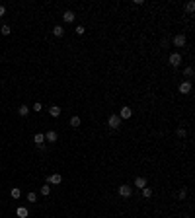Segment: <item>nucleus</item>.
<instances>
[{
  "mask_svg": "<svg viewBox=\"0 0 195 218\" xmlns=\"http://www.w3.org/2000/svg\"><path fill=\"white\" fill-rule=\"evenodd\" d=\"M121 123H123V121H121V117H119L117 113H113V115H109V119H107V127L115 130V129L121 127Z\"/></svg>",
  "mask_w": 195,
  "mask_h": 218,
  "instance_id": "1",
  "label": "nucleus"
},
{
  "mask_svg": "<svg viewBox=\"0 0 195 218\" xmlns=\"http://www.w3.org/2000/svg\"><path fill=\"white\" fill-rule=\"evenodd\" d=\"M168 62H170V64H172V66H174V68H178L179 64L183 62V57L179 55V53H172V55L168 57Z\"/></svg>",
  "mask_w": 195,
  "mask_h": 218,
  "instance_id": "2",
  "label": "nucleus"
},
{
  "mask_svg": "<svg viewBox=\"0 0 195 218\" xmlns=\"http://www.w3.org/2000/svg\"><path fill=\"white\" fill-rule=\"evenodd\" d=\"M117 193H119V197H123V199H129L133 195V187L131 185H121L117 189Z\"/></svg>",
  "mask_w": 195,
  "mask_h": 218,
  "instance_id": "3",
  "label": "nucleus"
},
{
  "mask_svg": "<svg viewBox=\"0 0 195 218\" xmlns=\"http://www.w3.org/2000/svg\"><path fill=\"white\" fill-rule=\"evenodd\" d=\"M47 183L49 185H61L63 183V175L61 173H51V175L47 177Z\"/></svg>",
  "mask_w": 195,
  "mask_h": 218,
  "instance_id": "4",
  "label": "nucleus"
},
{
  "mask_svg": "<svg viewBox=\"0 0 195 218\" xmlns=\"http://www.w3.org/2000/svg\"><path fill=\"white\" fill-rule=\"evenodd\" d=\"M119 117H121V121H127V119H131L133 117V109L131 107H121V113H119Z\"/></svg>",
  "mask_w": 195,
  "mask_h": 218,
  "instance_id": "5",
  "label": "nucleus"
},
{
  "mask_svg": "<svg viewBox=\"0 0 195 218\" xmlns=\"http://www.w3.org/2000/svg\"><path fill=\"white\" fill-rule=\"evenodd\" d=\"M187 43V37H185V33H178L176 37H174V45L176 47H183Z\"/></svg>",
  "mask_w": 195,
  "mask_h": 218,
  "instance_id": "6",
  "label": "nucleus"
},
{
  "mask_svg": "<svg viewBox=\"0 0 195 218\" xmlns=\"http://www.w3.org/2000/svg\"><path fill=\"white\" fill-rule=\"evenodd\" d=\"M179 93H189L191 92V82H189V80H185V82H182V84H179Z\"/></svg>",
  "mask_w": 195,
  "mask_h": 218,
  "instance_id": "7",
  "label": "nucleus"
},
{
  "mask_svg": "<svg viewBox=\"0 0 195 218\" xmlns=\"http://www.w3.org/2000/svg\"><path fill=\"white\" fill-rule=\"evenodd\" d=\"M45 140H49V142H57V140H59V134H57V130H47Z\"/></svg>",
  "mask_w": 195,
  "mask_h": 218,
  "instance_id": "8",
  "label": "nucleus"
},
{
  "mask_svg": "<svg viewBox=\"0 0 195 218\" xmlns=\"http://www.w3.org/2000/svg\"><path fill=\"white\" fill-rule=\"evenodd\" d=\"M74 18H76V16H74V12H72V10H67V12L63 14V20L67 21V24H72V21H74Z\"/></svg>",
  "mask_w": 195,
  "mask_h": 218,
  "instance_id": "9",
  "label": "nucleus"
},
{
  "mask_svg": "<svg viewBox=\"0 0 195 218\" xmlns=\"http://www.w3.org/2000/svg\"><path fill=\"white\" fill-rule=\"evenodd\" d=\"M135 187L137 189H144V187H146V177H135Z\"/></svg>",
  "mask_w": 195,
  "mask_h": 218,
  "instance_id": "10",
  "label": "nucleus"
},
{
  "mask_svg": "<svg viewBox=\"0 0 195 218\" xmlns=\"http://www.w3.org/2000/svg\"><path fill=\"white\" fill-rule=\"evenodd\" d=\"M80 117H78V115H72V117H70V121H68V125L72 127V129H76V127H80Z\"/></svg>",
  "mask_w": 195,
  "mask_h": 218,
  "instance_id": "11",
  "label": "nucleus"
},
{
  "mask_svg": "<svg viewBox=\"0 0 195 218\" xmlns=\"http://www.w3.org/2000/svg\"><path fill=\"white\" fill-rule=\"evenodd\" d=\"M33 142L37 144V146H41V144H45V134H43V133H37V134L33 136Z\"/></svg>",
  "mask_w": 195,
  "mask_h": 218,
  "instance_id": "12",
  "label": "nucleus"
},
{
  "mask_svg": "<svg viewBox=\"0 0 195 218\" xmlns=\"http://www.w3.org/2000/svg\"><path fill=\"white\" fill-rule=\"evenodd\" d=\"M53 35H55V37H63V35H64V27L63 25H55L53 27Z\"/></svg>",
  "mask_w": 195,
  "mask_h": 218,
  "instance_id": "13",
  "label": "nucleus"
},
{
  "mask_svg": "<svg viewBox=\"0 0 195 218\" xmlns=\"http://www.w3.org/2000/svg\"><path fill=\"white\" fill-rule=\"evenodd\" d=\"M49 115H51V117H59V115H61V107L59 105L49 107Z\"/></svg>",
  "mask_w": 195,
  "mask_h": 218,
  "instance_id": "14",
  "label": "nucleus"
},
{
  "mask_svg": "<svg viewBox=\"0 0 195 218\" xmlns=\"http://www.w3.org/2000/svg\"><path fill=\"white\" fill-rule=\"evenodd\" d=\"M10 197H12V199H16V201L21 197V191H20V187H12V191H10Z\"/></svg>",
  "mask_w": 195,
  "mask_h": 218,
  "instance_id": "15",
  "label": "nucleus"
},
{
  "mask_svg": "<svg viewBox=\"0 0 195 218\" xmlns=\"http://www.w3.org/2000/svg\"><path fill=\"white\" fill-rule=\"evenodd\" d=\"M16 214H18L20 218H27V214H30V212H27V208H26V207H18Z\"/></svg>",
  "mask_w": 195,
  "mask_h": 218,
  "instance_id": "16",
  "label": "nucleus"
},
{
  "mask_svg": "<svg viewBox=\"0 0 195 218\" xmlns=\"http://www.w3.org/2000/svg\"><path fill=\"white\" fill-rule=\"evenodd\" d=\"M18 113H20V117H27V113H30V107H27V105H20Z\"/></svg>",
  "mask_w": 195,
  "mask_h": 218,
  "instance_id": "17",
  "label": "nucleus"
},
{
  "mask_svg": "<svg viewBox=\"0 0 195 218\" xmlns=\"http://www.w3.org/2000/svg\"><path fill=\"white\" fill-rule=\"evenodd\" d=\"M193 74H195L193 66H185V68H183V76H185V78H193Z\"/></svg>",
  "mask_w": 195,
  "mask_h": 218,
  "instance_id": "18",
  "label": "nucleus"
},
{
  "mask_svg": "<svg viewBox=\"0 0 195 218\" xmlns=\"http://www.w3.org/2000/svg\"><path fill=\"white\" fill-rule=\"evenodd\" d=\"M49 193H51V185H49V183H45V185L41 187V195H43V197H47Z\"/></svg>",
  "mask_w": 195,
  "mask_h": 218,
  "instance_id": "19",
  "label": "nucleus"
},
{
  "mask_svg": "<svg viewBox=\"0 0 195 218\" xmlns=\"http://www.w3.org/2000/svg\"><path fill=\"white\" fill-rule=\"evenodd\" d=\"M142 197H144V199H150V197H152V189H150V187H144V189H142Z\"/></svg>",
  "mask_w": 195,
  "mask_h": 218,
  "instance_id": "20",
  "label": "nucleus"
},
{
  "mask_svg": "<svg viewBox=\"0 0 195 218\" xmlns=\"http://www.w3.org/2000/svg\"><path fill=\"white\" fill-rule=\"evenodd\" d=\"M0 33H2V35H10L12 33V30H10V25H2V27H0Z\"/></svg>",
  "mask_w": 195,
  "mask_h": 218,
  "instance_id": "21",
  "label": "nucleus"
},
{
  "mask_svg": "<svg viewBox=\"0 0 195 218\" xmlns=\"http://www.w3.org/2000/svg\"><path fill=\"white\" fill-rule=\"evenodd\" d=\"M185 10H187V12L191 14V12L195 10V2H187V4H185Z\"/></svg>",
  "mask_w": 195,
  "mask_h": 218,
  "instance_id": "22",
  "label": "nucleus"
},
{
  "mask_svg": "<svg viewBox=\"0 0 195 218\" xmlns=\"http://www.w3.org/2000/svg\"><path fill=\"white\" fill-rule=\"evenodd\" d=\"M27 201H30V202H35V201H37V195H35V193H27Z\"/></svg>",
  "mask_w": 195,
  "mask_h": 218,
  "instance_id": "23",
  "label": "nucleus"
},
{
  "mask_svg": "<svg viewBox=\"0 0 195 218\" xmlns=\"http://www.w3.org/2000/svg\"><path fill=\"white\" fill-rule=\"evenodd\" d=\"M86 30H84V25H76V35H84Z\"/></svg>",
  "mask_w": 195,
  "mask_h": 218,
  "instance_id": "24",
  "label": "nucleus"
},
{
  "mask_svg": "<svg viewBox=\"0 0 195 218\" xmlns=\"http://www.w3.org/2000/svg\"><path fill=\"white\" fill-rule=\"evenodd\" d=\"M185 195H187V189L183 187V189H182V191H179V193H178V197H179V199H185Z\"/></svg>",
  "mask_w": 195,
  "mask_h": 218,
  "instance_id": "25",
  "label": "nucleus"
},
{
  "mask_svg": "<svg viewBox=\"0 0 195 218\" xmlns=\"http://www.w3.org/2000/svg\"><path fill=\"white\" fill-rule=\"evenodd\" d=\"M31 109H33V111H37V113H39V111H41V109H43V107H41V103H39V101H37V103H33V107H31Z\"/></svg>",
  "mask_w": 195,
  "mask_h": 218,
  "instance_id": "26",
  "label": "nucleus"
},
{
  "mask_svg": "<svg viewBox=\"0 0 195 218\" xmlns=\"http://www.w3.org/2000/svg\"><path fill=\"white\" fill-rule=\"evenodd\" d=\"M176 133H178V136H185V129H183V127H179Z\"/></svg>",
  "mask_w": 195,
  "mask_h": 218,
  "instance_id": "27",
  "label": "nucleus"
},
{
  "mask_svg": "<svg viewBox=\"0 0 195 218\" xmlns=\"http://www.w3.org/2000/svg\"><path fill=\"white\" fill-rule=\"evenodd\" d=\"M4 14H6V8H4L2 4H0V16H4Z\"/></svg>",
  "mask_w": 195,
  "mask_h": 218,
  "instance_id": "28",
  "label": "nucleus"
},
{
  "mask_svg": "<svg viewBox=\"0 0 195 218\" xmlns=\"http://www.w3.org/2000/svg\"><path fill=\"white\" fill-rule=\"evenodd\" d=\"M0 205H2V201H0Z\"/></svg>",
  "mask_w": 195,
  "mask_h": 218,
  "instance_id": "29",
  "label": "nucleus"
}]
</instances>
